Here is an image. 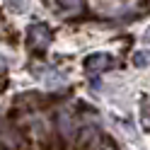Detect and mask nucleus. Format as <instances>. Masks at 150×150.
Instances as JSON below:
<instances>
[{
  "label": "nucleus",
  "mask_w": 150,
  "mask_h": 150,
  "mask_svg": "<svg viewBox=\"0 0 150 150\" xmlns=\"http://www.w3.org/2000/svg\"><path fill=\"white\" fill-rule=\"evenodd\" d=\"M27 46L32 51H46L51 46V29L44 22H34L27 29Z\"/></svg>",
  "instance_id": "obj_1"
},
{
  "label": "nucleus",
  "mask_w": 150,
  "mask_h": 150,
  "mask_svg": "<svg viewBox=\"0 0 150 150\" xmlns=\"http://www.w3.org/2000/svg\"><path fill=\"white\" fill-rule=\"evenodd\" d=\"M32 75L36 80H41L46 87H51V90H58L65 85V75L63 70H56L51 68V65H44V63H32Z\"/></svg>",
  "instance_id": "obj_2"
},
{
  "label": "nucleus",
  "mask_w": 150,
  "mask_h": 150,
  "mask_svg": "<svg viewBox=\"0 0 150 150\" xmlns=\"http://www.w3.org/2000/svg\"><path fill=\"white\" fill-rule=\"evenodd\" d=\"M58 128H61V136L65 140H73L75 138V131H78L80 126H78V121H75L70 109H61L58 111Z\"/></svg>",
  "instance_id": "obj_3"
},
{
  "label": "nucleus",
  "mask_w": 150,
  "mask_h": 150,
  "mask_svg": "<svg viewBox=\"0 0 150 150\" xmlns=\"http://www.w3.org/2000/svg\"><path fill=\"white\" fill-rule=\"evenodd\" d=\"M111 65H114V58H111L109 53H92V56L85 58V68L90 73H104Z\"/></svg>",
  "instance_id": "obj_4"
},
{
  "label": "nucleus",
  "mask_w": 150,
  "mask_h": 150,
  "mask_svg": "<svg viewBox=\"0 0 150 150\" xmlns=\"http://www.w3.org/2000/svg\"><path fill=\"white\" fill-rule=\"evenodd\" d=\"M0 140H3V143L7 145V148H17L20 145V136L15 133V128H0Z\"/></svg>",
  "instance_id": "obj_5"
},
{
  "label": "nucleus",
  "mask_w": 150,
  "mask_h": 150,
  "mask_svg": "<svg viewBox=\"0 0 150 150\" xmlns=\"http://www.w3.org/2000/svg\"><path fill=\"white\" fill-rule=\"evenodd\" d=\"M140 126L150 131V97L140 99Z\"/></svg>",
  "instance_id": "obj_6"
},
{
  "label": "nucleus",
  "mask_w": 150,
  "mask_h": 150,
  "mask_svg": "<svg viewBox=\"0 0 150 150\" xmlns=\"http://www.w3.org/2000/svg\"><path fill=\"white\" fill-rule=\"evenodd\" d=\"M5 7L10 12H27L29 3H27V0H5Z\"/></svg>",
  "instance_id": "obj_7"
},
{
  "label": "nucleus",
  "mask_w": 150,
  "mask_h": 150,
  "mask_svg": "<svg viewBox=\"0 0 150 150\" xmlns=\"http://www.w3.org/2000/svg\"><path fill=\"white\" fill-rule=\"evenodd\" d=\"M58 5L63 10H68V12H78L82 7V0H58Z\"/></svg>",
  "instance_id": "obj_8"
},
{
  "label": "nucleus",
  "mask_w": 150,
  "mask_h": 150,
  "mask_svg": "<svg viewBox=\"0 0 150 150\" xmlns=\"http://www.w3.org/2000/svg\"><path fill=\"white\" fill-rule=\"evenodd\" d=\"M133 63H136V65H148V63H150V56H148L145 51H138L136 58H133Z\"/></svg>",
  "instance_id": "obj_9"
},
{
  "label": "nucleus",
  "mask_w": 150,
  "mask_h": 150,
  "mask_svg": "<svg viewBox=\"0 0 150 150\" xmlns=\"http://www.w3.org/2000/svg\"><path fill=\"white\" fill-rule=\"evenodd\" d=\"M5 87H7V75L3 73V75H0V92H3Z\"/></svg>",
  "instance_id": "obj_10"
}]
</instances>
